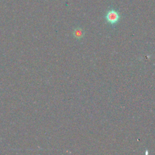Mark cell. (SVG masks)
I'll use <instances>...</instances> for the list:
<instances>
[{
    "mask_svg": "<svg viewBox=\"0 0 155 155\" xmlns=\"http://www.w3.org/2000/svg\"><path fill=\"white\" fill-rule=\"evenodd\" d=\"M105 18L108 22L111 24H114L117 22L119 19V15L117 12L114 10L108 11L105 16Z\"/></svg>",
    "mask_w": 155,
    "mask_h": 155,
    "instance_id": "obj_1",
    "label": "cell"
},
{
    "mask_svg": "<svg viewBox=\"0 0 155 155\" xmlns=\"http://www.w3.org/2000/svg\"><path fill=\"white\" fill-rule=\"evenodd\" d=\"M74 36L76 38H81L82 35H83V33L82 32L81 30H76L74 31Z\"/></svg>",
    "mask_w": 155,
    "mask_h": 155,
    "instance_id": "obj_2",
    "label": "cell"
}]
</instances>
